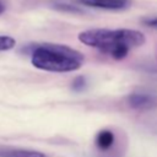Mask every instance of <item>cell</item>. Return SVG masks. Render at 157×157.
<instances>
[{"label":"cell","instance_id":"obj_1","mask_svg":"<svg viewBox=\"0 0 157 157\" xmlns=\"http://www.w3.org/2000/svg\"><path fill=\"white\" fill-rule=\"evenodd\" d=\"M78 40L110 55L115 60H121L128 56L130 49L142 45L146 38L142 32L136 29L93 28L81 32L78 34Z\"/></svg>","mask_w":157,"mask_h":157},{"label":"cell","instance_id":"obj_2","mask_svg":"<svg viewBox=\"0 0 157 157\" xmlns=\"http://www.w3.org/2000/svg\"><path fill=\"white\" fill-rule=\"evenodd\" d=\"M83 55L67 45L43 43L31 52V63L34 67L50 72H70L78 70L83 64Z\"/></svg>","mask_w":157,"mask_h":157},{"label":"cell","instance_id":"obj_3","mask_svg":"<svg viewBox=\"0 0 157 157\" xmlns=\"http://www.w3.org/2000/svg\"><path fill=\"white\" fill-rule=\"evenodd\" d=\"M128 104L136 110H150L157 108V94L147 92H132L128 96Z\"/></svg>","mask_w":157,"mask_h":157},{"label":"cell","instance_id":"obj_4","mask_svg":"<svg viewBox=\"0 0 157 157\" xmlns=\"http://www.w3.org/2000/svg\"><path fill=\"white\" fill-rule=\"evenodd\" d=\"M81 5L94 7V9H104V10H123L130 5V0H77Z\"/></svg>","mask_w":157,"mask_h":157},{"label":"cell","instance_id":"obj_5","mask_svg":"<svg viewBox=\"0 0 157 157\" xmlns=\"http://www.w3.org/2000/svg\"><path fill=\"white\" fill-rule=\"evenodd\" d=\"M0 157H47V155L36 150L0 147Z\"/></svg>","mask_w":157,"mask_h":157},{"label":"cell","instance_id":"obj_6","mask_svg":"<svg viewBox=\"0 0 157 157\" xmlns=\"http://www.w3.org/2000/svg\"><path fill=\"white\" fill-rule=\"evenodd\" d=\"M113 142H114V134L110 130H101L96 136V145L102 151L109 150Z\"/></svg>","mask_w":157,"mask_h":157},{"label":"cell","instance_id":"obj_7","mask_svg":"<svg viewBox=\"0 0 157 157\" xmlns=\"http://www.w3.org/2000/svg\"><path fill=\"white\" fill-rule=\"evenodd\" d=\"M54 7L56 10H60V11H65V12H70V13H80V12H83V10L77 6V5H74L71 2H65V1H59V2H55L54 4Z\"/></svg>","mask_w":157,"mask_h":157},{"label":"cell","instance_id":"obj_8","mask_svg":"<svg viewBox=\"0 0 157 157\" xmlns=\"http://www.w3.org/2000/svg\"><path fill=\"white\" fill-rule=\"evenodd\" d=\"M16 45V40L10 37V36H0V52H6V50H11L12 48H15Z\"/></svg>","mask_w":157,"mask_h":157},{"label":"cell","instance_id":"obj_9","mask_svg":"<svg viewBox=\"0 0 157 157\" xmlns=\"http://www.w3.org/2000/svg\"><path fill=\"white\" fill-rule=\"evenodd\" d=\"M86 86H87V82H86V78H85L83 76H77V77L72 81V83H71V88H72L74 91H77V92L82 91Z\"/></svg>","mask_w":157,"mask_h":157},{"label":"cell","instance_id":"obj_10","mask_svg":"<svg viewBox=\"0 0 157 157\" xmlns=\"http://www.w3.org/2000/svg\"><path fill=\"white\" fill-rule=\"evenodd\" d=\"M142 22L148 26V27H152V28H156L157 29V17H148V18H144Z\"/></svg>","mask_w":157,"mask_h":157},{"label":"cell","instance_id":"obj_11","mask_svg":"<svg viewBox=\"0 0 157 157\" xmlns=\"http://www.w3.org/2000/svg\"><path fill=\"white\" fill-rule=\"evenodd\" d=\"M4 11H5V6H4V4L0 1V15H1Z\"/></svg>","mask_w":157,"mask_h":157}]
</instances>
